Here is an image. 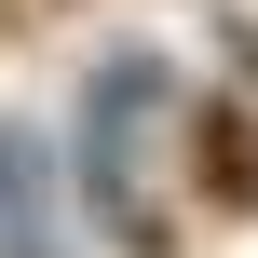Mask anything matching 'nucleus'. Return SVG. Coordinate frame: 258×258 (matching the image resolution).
<instances>
[{
	"instance_id": "1",
	"label": "nucleus",
	"mask_w": 258,
	"mask_h": 258,
	"mask_svg": "<svg viewBox=\"0 0 258 258\" xmlns=\"http://www.w3.org/2000/svg\"><path fill=\"white\" fill-rule=\"evenodd\" d=\"M190 150H204V177H218L231 204H258V136L231 122V109H204V122H190Z\"/></svg>"
}]
</instances>
